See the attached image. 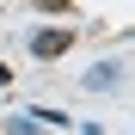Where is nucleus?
Returning a JSON list of instances; mask_svg holds the SVG:
<instances>
[{"label":"nucleus","mask_w":135,"mask_h":135,"mask_svg":"<svg viewBox=\"0 0 135 135\" xmlns=\"http://www.w3.org/2000/svg\"><path fill=\"white\" fill-rule=\"evenodd\" d=\"M6 129H12V135H43V123H31V117H12Z\"/></svg>","instance_id":"3"},{"label":"nucleus","mask_w":135,"mask_h":135,"mask_svg":"<svg viewBox=\"0 0 135 135\" xmlns=\"http://www.w3.org/2000/svg\"><path fill=\"white\" fill-rule=\"evenodd\" d=\"M0 80H6V68H0Z\"/></svg>","instance_id":"5"},{"label":"nucleus","mask_w":135,"mask_h":135,"mask_svg":"<svg viewBox=\"0 0 135 135\" xmlns=\"http://www.w3.org/2000/svg\"><path fill=\"white\" fill-rule=\"evenodd\" d=\"M110 86H123V61H98L86 74V92H110Z\"/></svg>","instance_id":"2"},{"label":"nucleus","mask_w":135,"mask_h":135,"mask_svg":"<svg viewBox=\"0 0 135 135\" xmlns=\"http://www.w3.org/2000/svg\"><path fill=\"white\" fill-rule=\"evenodd\" d=\"M68 49H74V31H68V25L31 31V55H37V61H55V55H68Z\"/></svg>","instance_id":"1"},{"label":"nucleus","mask_w":135,"mask_h":135,"mask_svg":"<svg viewBox=\"0 0 135 135\" xmlns=\"http://www.w3.org/2000/svg\"><path fill=\"white\" fill-rule=\"evenodd\" d=\"M37 6H43V12H68V0H37Z\"/></svg>","instance_id":"4"}]
</instances>
